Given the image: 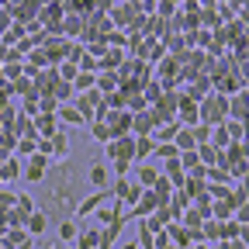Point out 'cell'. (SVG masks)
<instances>
[{
    "label": "cell",
    "instance_id": "cell-1",
    "mask_svg": "<svg viewBox=\"0 0 249 249\" xmlns=\"http://www.w3.org/2000/svg\"><path fill=\"white\" fill-rule=\"evenodd\" d=\"M45 191H49V208H66V204H80V180L73 177V166H55L52 173H45Z\"/></svg>",
    "mask_w": 249,
    "mask_h": 249
},
{
    "label": "cell",
    "instance_id": "cell-2",
    "mask_svg": "<svg viewBox=\"0 0 249 249\" xmlns=\"http://www.w3.org/2000/svg\"><path fill=\"white\" fill-rule=\"evenodd\" d=\"M111 24H114V31H132L135 24H139V18H142V11L135 7V4H128V0H124V4H114L111 7Z\"/></svg>",
    "mask_w": 249,
    "mask_h": 249
},
{
    "label": "cell",
    "instance_id": "cell-3",
    "mask_svg": "<svg viewBox=\"0 0 249 249\" xmlns=\"http://www.w3.org/2000/svg\"><path fill=\"white\" fill-rule=\"evenodd\" d=\"M225 111H229V101L225 97H208V101H201L197 104V114H201V121L204 124H222V118H225Z\"/></svg>",
    "mask_w": 249,
    "mask_h": 249
},
{
    "label": "cell",
    "instance_id": "cell-4",
    "mask_svg": "<svg viewBox=\"0 0 249 249\" xmlns=\"http://www.w3.org/2000/svg\"><path fill=\"white\" fill-rule=\"evenodd\" d=\"M104 124H107L111 139H124V135L132 132V111H107Z\"/></svg>",
    "mask_w": 249,
    "mask_h": 249
},
{
    "label": "cell",
    "instance_id": "cell-5",
    "mask_svg": "<svg viewBox=\"0 0 249 249\" xmlns=\"http://www.w3.org/2000/svg\"><path fill=\"white\" fill-rule=\"evenodd\" d=\"M180 128H194V124L201 121V114H197V104L191 101V97H180V104H177V118H173Z\"/></svg>",
    "mask_w": 249,
    "mask_h": 249
},
{
    "label": "cell",
    "instance_id": "cell-6",
    "mask_svg": "<svg viewBox=\"0 0 249 249\" xmlns=\"http://www.w3.org/2000/svg\"><path fill=\"white\" fill-rule=\"evenodd\" d=\"M107 156H111V160H135V139H132V135L111 139V142H107Z\"/></svg>",
    "mask_w": 249,
    "mask_h": 249
},
{
    "label": "cell",
    "instance_id": "cell-7",
    "mask_svg": "<svg viewBox=\"0 0 249 249\" xmlns=\"http://www.w3.org/2000/svg\"><path fill=\"white\" fill-rule=\"evenodd\" d=\"M45 173H49V163H45V156H42V152H31V163H28L24 177H28L31 183H42V180H45Z\"/></svg>",
    "mask_w": 249,
    "mask_h": 249
},
{
    "label": "cell",
    "instance_id": "cell-8",
    "mask_svg": "<svg viewBox=\"0 0 249 249\" xmlns=\"http://www.w3.org/2000/svg\"><path fill=\"white\" fill-rule=\"evenodd\" d=\"M132 132H135V139H139V135H152V132H156V121H152V114H149V111L132 114Z\"/></svg>",
    "mask_w": 249,
    "mask_h": 249
},
{
    "label": "cell",
    "instance_id": "cell-9",
    "mask_svg": "<svg viewBox=\"0 0 249 249\" xmlns=\"http://www.w3.org/2000/svg\"><path fill=\"white\" fill-rule=\"evenodd\" d=\"M55 124H59V118H52V114H38L35 118V135H42V139H55L59 132H55Z\"/></svg>",
    "mask_w": 249,
    "mask_h": 249
},
{
    "label": "cell",
    "instance_id": "cell-10",
    "mask_svg": "<svg viewBox=\"0 0 249 249\" xmlns=\"http://www.w3.org/2000/svg\"><path fill=\"white\" fill-rule=\"evenodd\" d=\"M66 14H80V18H93V0H62Z\"/></svg>",
    "mask_w": 249,
    "mask_h": 249
},
{
    "label": "cell",
    "instance_id": "cell-11",
    "mask_svg": "<svg viewBox=\"0 0 249 249\" xmlns=\"http://www.w3.org/2000/svg\"><path fill=\"white\" fill-rule=\"evenodd\" d=\"M107 177H111V173H107V166H101V163H93V166L87 170V183L97 187V191H104V187H107Z\"/></svg>",
    "mask_w": 249,
    "mask_h": 249
},
{
    "label": "cell",
    "instance_id": "cell-12",
    "mask_svg": "<svg viewBox=\"0 0 249 249\" xmlns=\"http://www.w3.org/2000/svg\"><path fill=\"white\" fill-rule=\"evenodd\" d=\"M111 194L107 191H97V194H93V197H83L80 204H76V214H93V211H97V204H104Z\"/></svg>",
    "mask_w": 249,
    "mask_h": 249
},
{
    "label": "cell",
    "instance_id": "cell-13",
    "mask_svg": "<svg viewBox=\"0 0 249 249\" xmlns=\"http://www.w3.org/2000/svg\"><path fill=\"white\" fill-rule=\"evenodd\" d=\"M83 21H87V18H80V14H66V21H62V35L76 42L80 31H83Z\"/></svg>",
    "mask_w": 249,
    "mask_h": 249
},
{
    "label": "cell",
    "instance_id": "cell-14",
    "mask_svg": "<svg viewBox=\"0 0 249 249\" xmlns=\"http://www.w3.org/2000/svg\"><path fill=\"white\" fill-rule=\"evenodd\" d=\"M194 152H197V160H201V166H218V163H222V156H218V149H214L211 142L197 145Z\"/></svg>",
    "mask_w": 249,
    "mask_h": 249
},
{
    "label": "cell",
    "instance_id": "cell-15",
    "mask_svg": "<svg viewBox=\"0 0 249 249\" xmlns=\"http://www.w3.org/2000/svg\"><path fill=\"white\" fill-rule=\"evenodd\" d=\"M177 132H180V124H177V121H163V124H156L152 139H156V142H173Z\"/></svg>",
    "mask_w": 249,
    "mask_h": 249
},
{
    "label": "cell",
    "instance_id": "cell-16",
    "mask_svg": "<svg viewBox=\"0 0 249 249\" xmlns=\"http://www.w3.org/2000/svg\"><path fill=\"white\" fill-rule=\"evenodd\" d=\"M152 152H156V139L152 135H139L135 139V160H149Z\"/></svg>",
    "mask_w": 249,
    "mask_h": 249
},
{
    "label": "cell",
    "instance_id": "cell-17",
    "mask_svg": "<svg viewBox=\"0 0 249 249\" xmlns=\"http://www.w3.org/2000/svg\"><path fill=\"white\" fill-rule=\"evenodd\" d=\"M121 83H118V73H97V93H104V97H107V93H114Z\"/></svg>",
    "mask_w": 249,
    "mask_h": 249
},
{
    "label": "cell",
    "instance_id": "cell-18",
    "mask_svg": "<svg viewBox=\"0 0 249 249\" xmlns=\"http://www.w3.org/2000/svg\"><path fill=\"white\" fill-rule=\"evenodd\" d=\"M173 145H177V152H194V149H197V142H194L191 128H180V132H177V139H173Z\"/></svg>",
    "mask_w": 249,
    "mask_h": 249
},
{
    "label": "cell",
    "instance_id": "cell-19",
    "mask_svg": "<svg viewBox=\"0 0 249 249\" xmlns=\"http://www.w3.org/2000/svg\"><path fill=\"white\" fill-rule=\"evenodd\" d=\"M97 87V73H76V80H73V90H93Z\"/></svg>",
    "mask_w": 249,
    "mask_h": 249
},
{
    "label": "cell",
    "instance_id": "cell-20",
    "mask_svg": "<svg viewBox=\"0 0 249 249\" xmlns=\"http://www.w3.org/2000/svg\"><path fill=\"white\" fill-rule=\"evenodd\" d=\"M90 135H93V142H111V132H107V124L104 121H90Z\"/></svg>",
    "mask_w": 249,
    "mask_h": 249
},
{
    "label": "cell",
    "instance_id": "cell-21",
    "mask_svg": "<svg viewBox=\"0 0 249 249\" xmlns=\"http://www.w3.org/2000/svg\"><path fill=\"white\" fill-rule=\"evenodd\" d=\"M28 232H31V235L45 232V214H42V211H31V214H28Z\"/></svg>",
    "mask_w": 249,
    "mask_h": 249
},
{
    "label": "cell",
    "instance_id": "cell-22",
    "mask_svg": "<svg viewBox=\"0 0 249 249\" xmlns=\"http://www.w3.org/2000/svg\"><path fill=\"white\" fill-rule=\"evenodd\" d=\"M59 121H66L70 128H73V124H83L87 118H83V114H80L76 107H62V111H59Z\"/></svg>",
    "mask_w": 249,
    "mask_h": 249
},
{
    "label": "cell",
    "instance_id": "cell-23",
    "mask_svg": "<svg viewBox=\"0 0 249 249\" xmlns=\"http://www.w3.org/2000/svg\"><path fill=\"white\" fill-rule=\"evenodd\" d=\"M191 135H194V142L197 145H204V142H211V124H204V121H197L194 128H191Z\"/></svg>",
    "mask_w": 249,
    "mask_h": 249
},
{
    "label": "cell",
    "instance_id": "cell-24",
    "mask_svg": "<svg viewBox=\"0 0 249 249\" xmlns=\"http://www.w3.org/2000/svg\"><path fill=\"white\" fill-rule=\"evenodd\" d=\"M76 73H80L76 62H59V80H62V83H73V80H76Z\"/></svg>",
    "mask_w": 249,
    "mask_h": 249
},
{
    "label": "cell",
    "instance_id": "cell-25",
    "mask_svg": "<svg viewBox=\"0 0 249 249\" xmlns=\"http://www.w3.org/2000/svg\"><path fill=\"white\" fill-rule=\"evenodd\" d=\"M142 97H145V101H149V107H152L156 101L163 97V83H145V87H142Z\"/></svg>",
    "mask_w": 249,
    "mask_h": 249
},
{
    "label": "cell",
    "instance_id": "cell-26",
    "mask_svg": "<svg viewBox=\"0 0 249 249\" xmlns=\"http://www.w3.org/2000/svg\"><path fill=\"white\" fill-rule=\"evenodd\" d=\"M211 139H214V149H218V145H222V149L232 145V139H229V132H225V124H214V128H211Z\"/></svg>",
    "mask_w": 249,
    "mask_h": 249
},
{
    "label": "cell",
    "instance_id": "cell-27",
    "mask_svg": "<svg viewBox=\"0 0 249 249\" xmlns=\"http://www.w3.org/2000/svg\"><path fill=\"white\" fill-rule=\"evenodd\" d=\"M152 156H160V160H177L180 152H177L173 142H156V152H152Z\"/></svg>",
    "mask_w": 249,
    "mask_h": 249
},
{
    "label": "cell",
    "instance_id": "cell-28",
    "mask_svg": "<svg viewBox=\"0 0 249 249\" xmlns=\"http://www.w3.org/2000/svg\"><path fill=\"white\" fill-rule=\"evenodd\" d=\"M52 97H55V101H73V83H62V80H59V83L52 87Z\"/></svg>",
    "mask_w": 249,
    "mask_h": 249
},
{
    "label": "cell",
    "instance_id": "cell-29",
    "mask_svg": "<svg viewBox=\"0 0 249 249\" xmlns=\"http://www.w3.org/2000/svg\"><path fill=\"white\" fill-rule=\"evenodd\" d=\"M156 180H160V173H156V166H142V170H139V187H152Z\"/></svg>",
    "mask_w": 249,
    "mask_h": 249
},
{
    "label": "cell",
    "instance_id": "cell-30",
    "mask_svg": "<svg viewBox=\"0 0 249 249\" xmlns=\"http://www.w3.org/2000/svg\"><path fill=\"white\" fill-rule=\"evenodd\" d=\"M49 145H52V152H55V156H66V152H70V139L62 135V132H59L55 139H49Z\"/></svg>",
    "mask_w": 249,
    "mask_h": 249
},
{
    "label": "cell",
    "instance_id": "cell-31",
    "mask_svg": "<svg viewBox=\"0 0 249 249\" xmlns=\"http://www.w3.org/2000/svg\"><path fill=\"white\" fill-rule=\"evenodd\" d=\"M101 62H104V66H107V70H118V66H121V62H124V55H121L118 49H107Z\"/></svg>",
    "mask_w": 249,
    "mask_h": 249
},
{
    "label": "cell",
    "instance_id": "cell-32",
    "mask_svg": "<svg viewBox=\"0 0 249 249\" xmlns=\"http://www.w3.org/2000/svg\"><path fill=\"white\" fill-rule=\"evenodd\" d=\"M76 235H80V232H76L73 222H62V225H59V239H62V242H76Z\"/></svg>",
    "mask_w": 249,
    "mask_h": 249
},
{
    "label": "cell",
    "instance_id": "cell-33",
    "mask_svg": "<svg viewBox=\"0 0 249 249\" xmlns=\"http://www.w3.org/2000/svg\"><path fill=\"white\" fill-rule=\"evenodd\" d=\"M93 246H101V232L97 229L83 232V239H80V249H93Z\"/></svg>",
    "mask_w": 249,
    "mask_h": 249
},
{
    "label": "cell",
    "instance_id": "cell-34",
    "mask_svg": "<svg viewBox=\"0 0 249 249\" xmlns=\"http://www.w3.org/2000/svg\"><path fill=\"white\" fill-rule=\"evenodd\" d=\"M180 166H183V173H187V170H197V166H201L197 152H180Z\"/></svg>",
    "mask_w": 249,
    "mask_h": 249
},
{
    "label": "cell",
    "instance_id": "cell-35",
    "mask_svg": "<svg viewBox=\"0 0 249 249\" xmlns=\"http://www.w3.org/2000/svg\"><path fill=\"white\" fill-rule=\"evenodd\" d=\"M225 132H229V139H232V142H239V139L246 135V128H242V121H225Z\"/></svg>",
    "mask_w": 249,
    "mask_h": 249
},
{
    "label": "cell",
    "instance_id": "cell-36",
    "mask_svg": "<svg viewBox=\"0 0 249 249\" xmlns=\"http://www.w3.org/2000/svg\"><path fill=\"white\" fill-rule=\"evenodd\" d=\"M31 211H35V201H31L28 194H21V197H18V214H21V218H28Z\"/></svg>",
    "mask_w": 249,
    "mask_h": 249
},
{
    "label": "cell",
    "instance_id": "cell-37",
    "mask_svg": "<svg viewBox=\"0 0 249 249\" xmlns=\"http://www.w3.org/2000/svg\"><path fill=\"white\" fill-rule=\"evenodd\" d=\"M211 208H214V218H229V214H232V208H235V204H232V197H225V201H222V204H211Z\"/></svg>",
    "mask_w": 249,
    "mask_h": 249
},
{
    "label": "cell",
    "instance_id": "cell-38",
    "mask_svg": "<svg viewBox=\"0 0 249 249\" xmlns=\"http://www.w3.org/2000/svg\"><path fill=\"white\" fill-rule=\"evenodd\" d=\"M114 0H93V14H111Z\"/></svg>",
    "mask_w": 249,
    "mask_h": 249
},
{
    "label": "cell",
    "instance_id": "cell-39",
    "mask_svg": "<svg viewBox=\"0 0 249 249\" xmlns=\"http://www.w3.org/2000/svg\"><path fill=\"white\" fill-rule=\"evenodd\" d=\"M38 107H42L45 114H52V111H55V97H52V93H42V101H38Z\"/></svg>",
    "mask_w": 249,
    "mask_h": 249
},
{
    "label": "cell",
    "instance_id": "cell-40",
    "mask_svg": "<svg viewBox=\"0 0 249 249\" xmlns=\"http://www.w3.org/2000/svg\"><path fill=\"white\" fill-rule=\"evenodd\" d=\"M204 177H208V180H222V183L229 180V173H225V170H218V166H208V173H204Z\"/></svg>",
    "mask_w": 249,
    "mask_h": 249
},
{
    "label": "cell",
    "instance_id": "cell-41",
    "mask_svg": "<svg viewBox=\"0 0 249 249\" xmlns=\"http://www.w3.org/2000/svg\"><path fill=\"white\" fill-rule=\"evenodd\" d=\"M128 166H132V160H114V173H118V177L128 173Z\"/></svg>",
    "mask_w": 249,
    "mask_h": 249
},
{
    "label": "cell",
    "instance_id": "cell-42",
    "mask_svg": "<svg viewBox=\"0 0 249 249\" xmlns=\"http://www.w3.org/2000/svg\"><path fill=\"white\" fill-rule=\"evenodd\" d=\"M173 7H177L173 0H163V4H160V11H163V14H160V18H173Z\"/></svg>",
    "mask_w": 249,
    "mask_h": 249
},
{
    "label": "cell",
    "instance_id": "cell-43",
    "mask_svg": "<svg viewBox=\"0 0 249 249\" xmlns=\"http://www.w3.org/2000/svg\"><path fill=\"white\" fill-rule=\"evenodd\" d=\"M201 218H204L201 211H187V214H183V222H187V225H197V222H201Z\"/></svg>",
    "mask_w": 249,
    "mask_h": 249
},
{
    "label": "cell",
    "instance_id": "cell-44",
    "mask_svg": "<svg viewBox=\"0 0 249 249\" xmlns=\"http://www.w3.org/2000/svg\"><path fill=\"white\" fill-rule=\"evenodd\" d=\"M18 173H21V166H18V160H14V163H7V166H4V177H18Z\"/></svg>",
    "mask_w": 249,
    "mask_h": 249
},
{
    "label": "cell",
    "instance_id": "cell-45",
    "mask_svg": "<svg viewBox=\"0 0 249 249\" xmlns=\"http://www.w3.org/2000/svg\"><path fill=\"white\" fill-rule=\"evenodd\" d=\"M38 4H42V7H49V4H62V0H38Z\"/></svg>",
    "mask_w": 249,
    "mask_h": 249
},
{
    "label": "cell",
    "instance_id": "cell-46",
    "mask_svg": "<svg viewBox=\"0 0 249 249\" xmlns=\"http://www.w3.org/2000/svg\"><path fill=\"white\" fill-rule=\"evenodd\" d=\"M124 249H139V246H124Z\"/></svg>",
    "mask_w": 249,
    "mask_h": 249
},
{
    "label": "cell",
    "instance_id": "cell-47",
    "mask_svg": "<svg viewBox=\"0 0 249 249\" xmlns=\"http://www.w3.org/2000/svg\"><path fill=\"white\" fill-rule=\"evenodd\" d=\"M114 4H124V0H114Z\"/></svg>",
    "mask_w": 249,
    "mask_h": 249
},
{
    "label": "cell",
    "instance_id": "cell-48",
    "mask_svg": "<svg viewBox=\"0 0 249 249\" xmlns=\"http://www.w3.org/2000/svg\"><path fill=\"white\" fill-rule=\"evenodd\" d=\"M197 249H201V246H197Z\"/></svg>",
    "mask_w": 249,
    "mask_h": 249
}]
</instances>
